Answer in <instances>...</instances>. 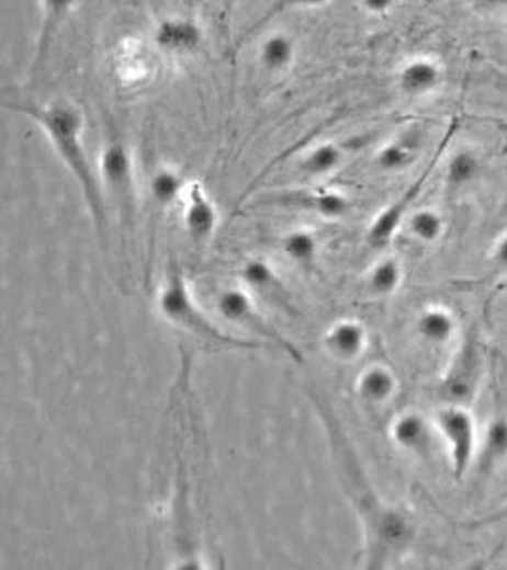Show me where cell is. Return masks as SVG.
Returning a JSON list of instances; mask_svg holds the SVG:
<instances>
[{"mask_svg":"<svg viewBox=\"0 0 507 570\" xmlns=\"http://www.w3.org/2000/svg\"><path fill=\"white\" fill-rule=\"evenodd\" d=\"M433 426L447 445L452 479L464 481L480 453L481 428L475 414L464 403H449L437 411Z\"/></svg>","mask_w":507,"mask_h":570,"instance_id":"5","label":"cell"},{"mask_svg":"<svg viewBox=\"0 0 507 570\" xmlns=\"http://www.w3.org/2000/svg\"><path fill=\"white\" fill-rule=\"evenodd\" d=\"M283 255L304 271H312L319 255V240L308 228H295L282 238Z\"/></svg>","mask_w":507,"mask_h":570,"instance_id":"27","label":"cell"},{"mask_svg":"<svg viewBox=\"0 0 507 570\" xmlns=\"http://www.w3.org/2000/svg\"><path fill=\"white\" fill-rule=\"evenodd\" d=\"M415 333L428 346H447L459 335V318L444 305H428L416 316Z\"/></svg>","mask_w":507,"mask_h":570,"instance_id":"16","label":"cell"},{"mask_svg":"<svg viewBox=\"0 0 507 570\" xmlns=\"http://www.w3.org/2000/svg\"><path fill=\"white\" fill-rule=\"evenodd\" d=\"M507 520V504L500 508V510H496L493 515H486L485 520L477 521V523H473V525H494V523H500V521Z\"/></svg>","mask_w":507,"mask_h":570,"instance_id":"32","label":"cell"},{"mask_svg":"<svg viewBox=\"0 0 507 570\" xmlns=\"http://www.w3.org/2000/svg\"><path fill=\"white\" fill-rule=\"evenodd\" d=\"M420 152H422V134L409 129L384 142L381 149L374 152V166L384 173H402L416 164Z\"/></svg>","mask_w":507,"mask_h":570,"instance_id":"17","label":"cell"},{"mask_svg":"<svg viewBox=\"0 0 507 570\" xmlns=\"http://www.w3.org/2000/svg\"><path fill=\"white\" fill-rule=\"evenodd\" d=\"M507 460V414H494L481 430L480 453L475 466L491 474Z\"/></svg>","mask_w":507,"mask_h":570,"instance_id":"20","label":"cell"},{"mask_svg":"<svg viewBox=\"0 0 507 570\" xmlns=\"http://www.w3.org/2000/svg\"><path fill=\"white\" fill-rule=\"evenodd\" d=\"M481 173H483V160H481L480 152L462 147V149L454 150L444 162V185L451 191H464L480 181Z\"/></svg>","mask_w":507,"mask_h":570,"instance_id":"23","label":"cell"},{"mask_svg":"<svg viewBox=\"0 0 507 570\" xmlns=\"http://www.w3.org/2000/svg\"><path fill=\"white\" fill-rule=\"evenodd\" d=\"M424 181H426V173L416 179L415 183L407 191H403L392 204H387L384 209L374 215L373 221L367 228L365 240L369 248L384 250L387 243L394 240L397 230L405 225L407 215L413 212L410 207L415 204L416 196L422 191Z\"/></svg>","mask_w":507,"mask_h":570,"instance_id":"12","label":"cell"},{"mask_svg":"<svg viewBox=\"0 0 507 570\" xmlns=\"http://www.w3.org/2000/svg\"><path fill=\"white\" fill-rule=\"evenodd\" d=\"M488 256H491V263H493L496 269L507 272V232H504V235L498 236V238L494 240Z\"/></svg>","mask_w":507,"mask_h":570,"instance_id":"30","label":"cell"},{"mask_svg":"<svg viewBox=\"0 0 507 570\" xmlns=\"http://www.w3.org/2000/svg\"><path fill=\"white\" fill-rule=\"evenodd\" d=\"M254 207L293 209V212L319 215L325 219H338L350 214L352 202L346 194L331 189H288V191H275L272 194L257 196Z\"/></svg>","mask_w":507,"mask_h":570,"instance_id":"7","label":"cell"},{"mask_svg":"<svg viewBox=\"0 0 507 570\" xmlns=\"http://www.w3.org/2000/svg\"><path fill=\"white\" fill-rule=\"evenodd\" d=\"M99 175L106 202L113 206L122 232V251L127 271L134 259L135 228H137V181L134 155L126 137L116 128L109 129L105 145L99 155Z\"/></svg>","mask_w":507,"mask_h":570,"instance_id":"4","label":"cell"},{"mask_svg":"<svg viewBox=\"0 0 507 570\" xmlns=\"http://www.w3.org/2000/svg\"><path fill=\"white\" fill-rule=\"evenodd\" d=\"M433 422L418 411H403L390 424V437L397 449L413 456H428L433 447Z\"/></svg>","mask_w":507,"mask_h":570,"instance_id":"14","label":"cell"},{"mask_svg":"<svg viewBox=\"0 0 507 570\" xmlns=\"http://www.w3.org/2000/svg\"><path fill=\"white\" fill-rule=\"evenodd\" d=\"M397 392L399 378L386 364H371L356 378V394L365 406H386Z\"/></svg>","mask_w":507,"mask_h":570,"instance_id":"18","label":"cell"},{"mask_svg":"<svg viewBox=\"0 0 507 570\" xmlns=\"http://www.w3.org/2000/svg\"><path fill=\"white\" fill-rule=\"evenodd\" d=\"M473 4L481 12H504V10H507V0H473Z\"/></svg>","mask_w":507,"mask_h":570,"instance_id":"31","label":"cell"},{"mask_svg":"<svg viewBox=\"0 0 507 570\" xmlns=\"http://www.w3.org/2000/svg\"><path fill=\"white\" fill-rule=\"evenodd\" d=\"M367 344H369L367 328L356 318H342L325 331V352L338 364H350L360 360L365 354Z\"/></svg>","mask_w":507,"mask_h":570,"instance_id":"13","label":"cell"},{"mask_svg":"<svg viewBox=\"0 0 507 570\" xmlns=\"http://www.w3.org/2000/svg\"><path fill=\"white\" fill-rule=\"evenodd\" d=\"M189 181L183 178L181 171L171 166H160L150 173L148 179V198L156 212H168L169 207L181 204L184 189Z\"/></svg>","mask_w":507,"mask_h":570,"instance_id":"21","label":"cell"},{"mask_svg":"<svg viewBox=\"0 0 507 570\" xmlns=\"http://www.w3.org/2000/svg\"><path fill=\"white\" fill-rule=\"evenodd\" d=\"M181 212H183V228L189 240L196 248H202L212 240L218 227V209L200 181H189L181 198Z\"/></svg>","mask_w":507,"mask_h":570,"instance_id":"10","label":"cell"},{"mask_svg":"<svg viewBox=\"0 0 507 570\" xmlns=\"http://www.w3.org/2000/svg\"><path fill=\"white\" fill-rule=\"evenodd\" d=\"M156 308L164 320L171 323L173 328L187 331L189 335L196 337L205 344L228 350L267 349V344L259 339L228 335L226 331L218 328L217 323L204 312V308L198 305L176 256L169 259L166 278L156 293Z\"/></svg>","mask_w":507,"mask_h":570,"instance_id":"3","label":"cell"},{"mask_svg":"<svg viewBox=\"0 0 507 570\" xmlns=\"http://www.w3.org/2000/svg\"><path fill=\"white\" fill-rule=\"evenodd\" d=\"M410 238L422 246H433L443 238L447 232V219L436 207H418L413 209L405 225Z\"/></svg>","mask_w":507,"mask_h":570,"instance_id":"26","label":"cell"},{"mask_svg":"<svg viewBox=\"0 0 507 570\" xmlns=\"http://www.w3.org/2000/svg\"><path fill=\"white\" fill-rule=\"evenodd\" d=\"M4 109L27 116L41 128L46 141L52 145L56 157L64 162L75 179L86 209L93 223L103 255H111V219L99 166L93 164L84 142V116L82 111L67 100L46 101H4Z\"/></svg>","mask_w":507,"mask_h":570,"instance_id":"2","label":"cell"},{"mask_svg":"<svg viewBox=\"0 0 507 570\" xmlns=\"http://www.w3.org/2000/svg\"><path fill=\"white\" fill-rule=\"evenodd\" d=\"M241 278L246 282L247 287H251L261 295L262 299L272 303L278 308H282L283 312L296 316V308L291 299L288 287L283 285L282 278L278 276V272L272 269V264L264 259H249L241 266Z\"/></svg>","mask_w":507,"mask_h":570,"instance_id":"15","label":"cell"},{"mask_svg":"<svg viewBox=\"0 0 507 570\" xmlns=\"http://www.w3.org/2000/svg\"><path fill=\"white\" fill-rule=\"evenodd\" d=\"M217 310L223 320L233 323L236 328L246 329L267 346H274L275 350L288 354L295 364H303L304 357L301 350L296 349L288 337L282 335L275 329L274 323H270L264 318V314L257 308L255 300L246 289H241V287L223 289L217 295Z\"/></svg>","mask_w":507,"mask_h":570,"instance_id":"6","label":"cell"},{"mask_svg":"<svg viewBox=\"0 0 507 570\" xmlns=\"http://www.w3.org/2000/svg\"><path fill=\"white\" fill-rule=\"evenodd\" d=\"M358 4H360L363 14L374 18V20H381V18H387L394 12L399 4V0H358Z\"/></svg>","mask_w":507,"mask_h":570,"instance_id":"29","label":"cell"},{"mask_svg":"<svg viewBox=\"0 0 507 570\" xmlns=\"http://www.w3.org/2000/svg\"><path fill=\"white\" fill-rule=\"evenodd\" d=\"M444 84V67L441 59L430 54L405 59L395 72V86L409 100H426L436 95Z\"/></svg>","mask_w":507,"mask_h":570,"instance_id":"11","label":"cell"},{"mask_svg":"<svg viewBox=\"0 0 507 570\" xmlns=\"http://www.w3.org/2000/svg\"><path fill=\"white\" fill-rule=\"evenodd\" d=\"M477 378V365L472 346H465L443 378V392L452 399L451 403H462L472 394L473 383Z\"/></svg>","mask_w":507,"mask_h":570,"instance_id":"25","label":"cell"},{"mask_svg":"<svg viewBox=\"0 0 507 570\" xmlns=\"http://www.w3.org/2000/svg\"><path fill=\"white\" fill-rule=\"evenodd\" d=\"M345 147L335 141L317 142L303 150L298 160V171L308 179H324L333 175L345 160Z\"/></svg>","mask_w":507,"mask_h":570,"instance_id":"24","label":"cell"},{"mask_svg":"<svg viewBox=\"0 0 507 570\" xmlns=\"http://www.w3.org/2000/svg\"><path fill=\"white\" fill-rule=\"evenodd\" d=\"M153 44L166 56H196L204 50L205 29L192 15H164L153 29Z\"/></svg>","mask_w":507,"mask_h":570,"instance_id":"8","label":"cell"},{"mask_svg":"<svg viewBox=\"0 0 507 570\" xmlns=\"http://www.w3.org/2000/svg\"><path fill=\"white\" fill-rule=\"evenodd\" d=\"M80 0H41V18H38V31H36L35 52L29 69V80L36 82L43 77L49 54L54 50L57 36L65 27V23L71 20L72 12L77 10Z\"/></svg>","mask_w":507,"mask_h":570,"instance_id":"9","label":"cell"},{"mask_svg":"<svg viewBox=\"0 0 507 570\" xmlns=\"http://www.w3.org/2000/svg\"><path fill=\"white\" fill-rule=\"evenodd\" d=\"M405 271L397 256H382L367 272V289L376 297H390L402 287Z\"/></svg>","mask_w":507,"mask_h":570,"instance_id":"28","label":"cell"},{"mask_svg":"<svg viewBox=\"0 0 507 570\" xmlns=\"http://www.w3.org/2000/svg\"><path fill=\"white\" fill-rule=\"evenodd\" d=\"M306 396L324 424L325 440L331 455L333 470L340 489L352 504L363 531V567L386 569L402 561L415 542L416 527L402 508L387 504L371 483L352 437L338 419L337 409L324 390L306 388Z\"/></svg>","mask_w":507,"mask_h":570,"instance_id":"1","label":"cell"},{"mask_svg":"<svg viewBox=\"0 0 507 570\" xmlns=\"http://www.w3.org/2000/svg\"><path fill=\"white\" fill-rule=\"evenodd\" d=\"M257 61L268 75H283L296 61V43L290 33L272 31L262 36L257 50Z\"/></svg>","mask_w":507,"mask_h":570,"instance_id":"19","label":"cell"},{"mask_svg":"<svg viewBox=\"0 0 507 570\" xmlns=\"http://www.w3.org/2000/svg\"><path fill=\"white\" fill-rule=\"evenodd\" d=\"M329 2H331V0H272V4H270L267 10H262V14L259 15L249 27L244 29V33L236 38V43H234V54H238L246 44L251 43L254 38L262 35V33L270 27V23L278 20V18L290 14V12H296V10L324 8L327 7Z\"/></svg>","mask_w":507,"mask_h":570,"instance_id":"22","label":"cell"},{"mask_svg":"<svg viewBox=\"0 0 507 570\" xmlns=\"http://www.w3.org/2000/svg\"><path fill=\"white\" fill-rule=\"evenodd\" d=\"M223 2H225L226 7H230V4H233V2H236V0H223Z\"/></svg>","mask_w":507,"mask_h":570,"instance_id":"33","label":"cell"}]
</instances>
